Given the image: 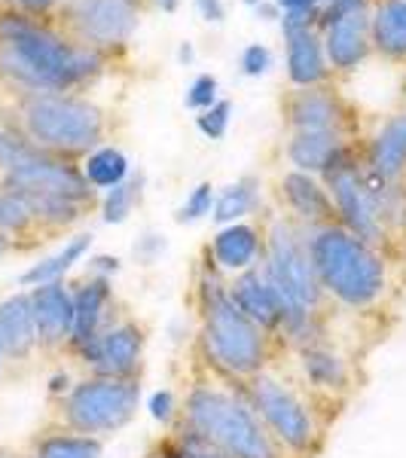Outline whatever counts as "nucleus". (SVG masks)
<instances>
[{"mask_svg": "<svg viewBox=\"0 0 406 458\" xmlns=\"http://www.w3.org/2000/svg\"><path fill=\"white\" fill-rule=\"evenodd\" d=\"M101 71V53L71 43L49 25L19 10L0 13V77L34 92H68Z\"/></svg>", "mask_w": 406, "mask_h": 458, "instance_id": "nucleus-1", "label": "nucleus"}, {"mask_svg": "<svg viewBox=\"0 0 406 458\" xmlns=\"http://www.w3.org/2000/svg\"><path fill=\"white\" fill-rule=\"evenodd\" d=\"M199 302V352L205 364L226 382H248L250 376L272 367L275 343L266 330L257 327L230 297L226 276L205 263L196 284Z\"/></svg>", "mask_w": 406, "mask_h": 458, "instance_id": "nucleus-2", "label": "nucleus"}, {"mask_svg": "<svg viewBox=\"0 0 406 458\" xmlns=\"http://www.w3.org/2000/svg\"><path fill=\"white\" fill-rule=\"evenodd\" d=\"M302 233L324 300H334L351 312H367L385 300L388 263L379 248H370L339 224L302 229Z\"/></svg>", "mask_w": 406, "mask_h": 458, "instance_id": "nucleus-3", "label": "nucleus"}, {"mask_svg": "<svg viewBox=\"0 0 406 458\" xmlns=\"http://www.w3.org/2000/svg\"><path fill=\"white\" fill-rule=\"evenodd\" d=\"M181 422L202 431L230 458H291L275 443L239 382L199 379L181 401Z\"/></svg>", "mask_w": 406, "mask_h": 458, "instance_id": "nucleus-4", "label": "nucleus"}, {"mask_svg": "<svg viewBox=\"0 0 406 458\" xmlns=\"http://www.w3.org/2000/svg\"><path fill=\"white\" fill-rule=\"evenodd\" d=\"M241 391H245L254 412L260 416L266 431L275 437V443L287 455L312 458L318 453L324 443V431H327V422L315 410L318 397H312L297 382L284 379L272 367L250 376L248 382H241Z\"/></svg>", "mask_w": 406, "mask_h": 458, "instance_id": "nucleus-5", "label": "nucleus"}, {"mask_svg": "<svg viewBox=\"0 0 406 458\" xmlns=\"http://www.w3.org/2000/svg\"><path fill=\"white\" fill-rule=\"evenodd\" d=\"M19 129L37 150L53 157H86L105 141V114L68 92H34L21 98Z\"/></svg>", "mask_w": 406, "mask_h": 458, "instance_id": "nucleus-6", "label": "nucleus"}, {"mask_svg": "<svg viewBox=\"0 0 406 458\" xmlns=\"http://www.w3.org/2000/svg\"><path fill=\"white\" fill-rule=\"evenodd\" d=\"M138 406H141V379L86 373L58 401L55 425L105 440L138 416Z\"/></svg>", "mask_w": 406, "mask_h": 458, "instance_id": "nucleus-7", "label": "nucleus"}, {"mask_svg": "<svg viewBox=\"0 0 406 458\" xmlns=\"http://www.w3.org/2000/svg\"><path fill=\"white\" fill-rule=\"evenodd\" d=\"M144 349H147V327L138 318L123 315L114 321L105 334H98L92 343L80 345L71 354L86 367L92 376H114V379H141L144 370Z\"/></svg>", "mask_w": 406, "mask_h": 458, "instance_id": "nucleus-8", "label": "nucleus"}, {"mask_svg": "<svg viewBox=\"0 0 406 458\" xmlns=\"http://www.w3.org/2000/svg\"><path fill=\"white\" fill-rule=\"evenodd\" d=\"M324 187H327L330 199H334L339 226H345L351 235H358L370 248L385 245L388 233L382 226L379 214H376V205L364 187V177H360V165L354 162L351 153L324 174Z\"/></svg>", "mask_w": 406, "mask_h": 458, "instance_id": "nucleus-9", "label": "nucleus"}, {"mask_svg": "<svg viewBox=\"0 0 406 458\" xmlns=\"http://www.w3.org/2000/svg\"><path fill=\"white\" fill-rule=\"evenodd\" d=\"M0 187L19 190V193H55L77 199L83 205H92L95 190L86 183L80 165H73L71 159L53 157L47 150H34L25 162H19L16 168H10L6 174H0Z\"/></svg>", "mask_w": 406, "mask_h": 458, "instance_id": "nucleus-10", "label": "nucleus"}, {"mask_svg": "<svg viewBox=\"0 0 406 458\" xmlns=\"http://www.w3.org/2000/svg\"><path fill=\"white\" fill-rule=\"evenodd\" d=\"M68 19L86 47H116L138 28V0H68Z\"/></svg>", "mask_w": 406, "mask_h": 458, "instance_id": "nucleus-11", "label": "nucleus"}, {"mask_svg": "<svg viewBox=\"0 0 406 458\" xmlns=\"http://www.w3.org/2000/svg\"><path fill=\"white\" fill-rule=\"evenodd\" d=\"M71 287H73V330H71L68 354L77 352L80 345L92 343L95 336L105 334L110 324L120 321L125 315L110 278L86 276L83 282Z\"/></svg>", "mask_w": 406, "mask_h": 458, "instance_id": "nucleus-12", "label": "nucleus"}, {"mask_svg": "<svg viewBox=\"0 0 406 458\" xmlns=\"http://www.w3.org/2000/svg\"><path fill=\"white\" fill-rule=\"evenodd\" d=\"M37 327V345L40 354L68 352L73 330V287L68 282L37 284L28 291Z\"/></svg>", "mask_w": 406, "mask_h": 458, "instance_id": "nucleus-13", "label": "nucleus"}, {"mask_svg": "<svg viewBox=\"0 0 406 458\" xmlns=\"http://www.w3.org/2000/svg\"><path fill=\"white\" fill-rule=\"evenodd\" d=\"M297 367L302 376V388L321 401H336V397L351 391V364L345 354L330 349L324 339L309 343L297 349Z\"/></svg>", "mask_w": 406, "mask_h": 458, "instance_id": "nucleus-14", "label": "nucleus"}, {"mask_svg": "<svg viewBox=\"0 0 406 458\" xmlns=\"http://www.w3.org/2000/svg\"><path fill=\"white\" fill-rule=\"evenodd\" d=\"M226 287H230V297L235 306H239L257 327L266 330L272 339H282V306H278V297H275V291H272L260 263H257L254 269H245V272H239V276L226 278Z\"/></svg>", "mask_w": 406, "mask_h": 458, "instance_id": "nucleus-15", "label": "nucleus"}, {"mask_svg": "<svg viewBox=\"0 0 406 458\" xmlns=\"http://www.w3.org/2000/svg\"><path fill=\"white\" fill-rule=\"evenodd\" d=\"M263 260V229L254 224H230L224 226L208 245V263L220 276L233 278L245 269H254Z\"/></svg>", "mask_w": 406, "mask_h": 458, "instance_id": "nucleus-16", "label": "nucleus"}, {"mask_svg": "<svg viewBox=\"0 0 406 458\" xmlns=\"http://www.w3.org/2000/svg\"><path fill=\"white\" fill-rule=\"evenodd\" d=\"M282 199L287 202V208H291L293 217L300 220L302 229L336 224L334 199H330L327 187H324L315 174L297 172V168L287 172L282 177Z\"/></svg>", "mask_w": 406, "mask_h": 458, "instance_id": "nucleus-17", "label": "nucleus"}, {"mask_svg": "<svg viewBox=\"0 0 406 458\" xmlns=\"http://www.w3.org/2000/svg\"><path fill=\"white\" fill-rule=\"evenodd\" d=\"M0 345H4L6 364H28L40 352L28 291L0 300Z\"/></svg>", "mask_w": 406, "mask_h": 458, "instance_id": "nucleus-18", "label": "nucleus"}, {"mask_svg": "<svg viewBox=\"0 0 406 458\" xmlns=\"http://www.w3.org/2000/svg\"><path fill=\"white\" fill-rule=\"evenodd\" d=\"M370 49V19L367 13H349L324 25V55L339 71H354Z\"/></svg>", "mask_w": 406, "mask_h": 458, "instance_id": "nucleus-19", "label": "nucleus"}, {"mask_svg": "<svg viewBox=\"0 0 406 458\" xmlns=\"http://www.w3.org/2000/svg\"><path fill=\"white\" fill-rule=\"evenodd\" d=\"M349 153L351 150L343 141V131H293L291 144H287V159L297 172L321 177Z\"/></svg>", "mask_w": 406, "mask_h": 458, "instance_id": "nucleus-20", "label": "nucleus"}, {"mask_svg": "<svg viewBox=\"0 0 406 458\" xmlns=\"http://www.w3.org/2000/svg\"><path fill=\"white\" fill-rule=\"evenodd\" d=\"M287 40V77L291 83L302 89L318 86L327 77V58H324V43L312 28L284 34Z\"/></svg>", "mask_w": 406, "mask_h": 458, "instance_id": "nucleus-21", "label": "nucleus"}, {"mask_svg": "<svg viewBox=\"0 0 406 458\" xmlns=\"http://www.w3.org/2000/svg\"><path fill=\"white\" fill-rule=\"evenodd\" d=\"M367 168L385 181H401L406 174V114H397L376 131L367 150Z\"/></svg>", "mask_w": 406, "mask_h": 458, "instance_id": "nucleus-22", "label": "nucleus"}, {"mask_svg": "<svg viewBox=\"0 0 406 458\" xmlns=\"http://www.w3.org/2000/svg\"><path fill=\"white\" fill-rule=\"evenodd\" d=\"M293 131H343V107L334 95L321 89H306L291 101Z\"/></svg>", "mask_w": 406, "mask_h": 458, "instance_id": "nucleus-23", "label": "nucleus"}, {"mask_svg": "<svg viewBox=\"0 0 406 458\" xmlns=\"http://www.w3.org/2000/svg\"><path fill=\"white\" fill-rule=\"evenodd\" d=\"M101 455H105V440L55 425L37 434L31 446H28L25 458H101Z\"/></svg>", "mask_w": 406, "mask_h": 458, "instance_id": "nucleus-24", "label": "nucleus"}, {"mask_svg": "<svg viewBox=\"0 0 406 458\" xmlns=\"http://www.w3.org/2000/svg\"><path fill=\"white\" fill-rule=\"evenodd\" d=\"M92 248V233H77L73 239L64 242V248L53 257H43L40 263H34L31 269H25L19 276L21 287H37V284H49V282H64V276L77 266Z\"/></svg>", "mask_w": 406, "mask_h": 458, "instance_id": "nucleus-25", "label": "nucleus"}, {"mask_svg": "<svg viewBox=\"0 0 406 458\" xmlns=\"http://www.w3.org/2000/svg\"><path fill=\"white\" fill-rule=\"evenodd\" d=\"M13 193H19V190H13ZM19 196L28 202V208H31L34 224L40 233H62V229L77 224L89 208V205L77 202V199L55 196V193H19Z\"/></svg>", "mask_w": 406, "mask_h": 458, "instance_id": "nucleus-26", "label": "nucleus"}, {"mask_svg": "<svg viewBox=\"0 0 406 458\" xmlns=\"http://www.w3.org/2000/svg\"><path fill=\"white\" fill-rule=\"evenodd\" d=\"M370 37L382 55L406 58V0H382L376 6Z\"/></svg>", "mask_w": 406, "mask_h": 458, "instance_id": "nucleus-27", "label": "nucleus"}, {"mask_svg": "<svg viewBox=\"0 0 406 458\" xmlns=\"http://www.w3.org/2000/svg\"><path fill=\"white\" fill-rule=\"evenodd\" d=\"M80 172L92 190H114L129 177V159L120 147H95L92 153H86Z\"/></svg>", "mask_w": 406, "mask_h": 458, "instance_id": "nucleus-28", "label": "nucleus"}, {"mask_svg": "<svg viewBox=\"0 0 406 458\" xmlns=\"http://www.w3.org/2000/svg\"><path fill=\"white\" fill-rule=\"evenodd\" d=\"M257 205H260V183H257L254 177H241V181H235L233 187H226L224 193L214 199L211 217L217 220L220 226H230V224L245 220Z\"/></svg>", "mask_w": 406, "mask_h": 458, "instance_id": "nucleus-29", "label": "nucleus"}, {"mask_svg": "<svg viewBox=\"0 0 406 458\" xmlns=\"http://www.w3.org/2000/svg\"><path fill=\"white\" fill-rule=\"evenodd\" d=\"M0 233L10 235V239L16 242V248H19V239H31V235L40 233L25 199L4 187H0Z\"/></svg>", "mask_w": 406, "mask_h": 458, "instance_id": "nucleus-30", "label": "nucleus"}, {"mask_svg": "<svg viewBox=\"0 0 406 458\" xmlns=\"http://www.w3.org/2000/svg\"><path fill=\"white\" fill-rule=\"evenodd\" d=\"M141 187H144V177H125L123 183H116L114 190H107L105 202H101V220L105 224H123L129 220L131 208L141 202Z\"/></svg>", "mask_w": 406, "mask_h": 458, "instance_id": "nucleus-31", "label": "nucleus"}, {"mask_svg": "<svg viewBox=\"0 0 406 458\" xmlns=\"http://www.w3.org/2000/svg\"><path fill=\"white\" fill-rule=\"evenodd\" d=\"M165 437L172 440V446L177 449L181 458H230L217 443L208 440L202 431H196V428H190L187 422H181V419L168 428Z\"/></svg>", "mask_w": 406, "mask_h": 458, "instance_id": "nucleus-32", "label": "nucleus"}, {"mask_svg": "<svg viewBox=\"0 0 406 458\" xmlns=\"http://www.w3.org/2000/svg\"><path fill=\"white\" fill-rule=\"evenodd\" d=\"M37 147L28 141L25 131L19 125L0 123V174H6L10 168H16L19 162H25Z\"/></svg>", "mask_w": 406, "mask_h": 458, "instance_id": "nucleus-33", "label": "nucleus"}, {"mask_svg": "<svg viewBox=\"0 0 406 458\" xmlns=\"http://www.w3.org/2000/svg\"><path fill=\"white\" fill-rule=\"evenodd\" d=\"M230 120H233V105L217 98L208 110H202V114L196 116V125L208 141H220V138L226 135V129H230Z\"/></svg>", "mask_w": 406, "mask_h": 458, "instance_id": "nucleus-34", "label": "nucleus"}, {"mask_svg": "<svg viewBox=\"0 0 406 458\" xmlns=\"http://www.w3.org/2000/svg\"><path fill=\"white\" fill-rule=\"evenodd\" d=\"M214 187L211 183H199L196 190H190L187 202L181 205V211H177V224H193V220H202L208 217L214 211Z\"/></svg>", "mask_w": 406, "mask_h": 458, "instance_id": "nucleus-35", "label": "nucleus"}, {"mask_svg": "<svg viewBox=\"0 0 406 458\" xmlns=\"http://www.w3.org/2000/svg\"><path fill=\"white\" fill-rule=\"evenodd\" d=\"M214 101H217V77H211V73H199L187 89V107L202 114V110H208Z\"/></svg>", "mask_w": 406, "mask_h": 458, "instance_id": "nucleus-36", "label": "nucleus"}, {"mask_svg": "<svg viewBox=\"0 0 406 458\" xmlns=\"http://www.w3.org/2000/svg\"><path fill=\"white\" fill-rule=\"evenodd\" d=\"M147 410H150V416L156 419L159 425H165V428H172L177 422V416H181V403H177L174 391H168V388L153 391Z\"/></svg>", "mask_w": 406, "mask_h": 458, "instance_id": "nucleus-37", "label": "nucleus"}, {"mask_svg": "<svg viewBox=\"0 0 406 458\" xmlns=\"http://www.w3.org/2000/svg\"><path fill=\"white\" fill-rule=\"evenodd\" d=\"M269 68H272V53L263 43L245 47V53H241V73H245V77H263Z\"/></svg>", "mask_w": 406, "mask_h": 458, "instance_id": "nucleus-38", "label": "nucleus"}, {"mask_svg": "<svg viewBox=\"0 0 406 458\" xmlns=\"http://www.w3.org/2000/svg\"><path fill=\"white\" fill-rule=\"evenodd\" d=\"M364 6H367V0H330L321 13V21L327 25V21H334L339 16H349V13H364Z\"/></svg>", "mask_w": 406, "mask_h": 458, "instance_id": "nucleus-39", "label": "nucleus"}, {"mask_svg": "<svg viewBox=\"0 0 406 458\" xmlns=\"http://www.w3.org/2000/svg\"><path fill=\"white\" fill-rule=\"evenodd\" d=\"M162 250H165V242H162V235H144V239L135 245V257L144 266H150L162 254Z\"/></svg>", "mask_w": 406, "mask_h": 458, "instance_id": "nucleus-40", "label": "nucleus"}, {"mask_svg": "<svg viewBox=\"0 0 406 458\" xmlns=\"http://www.w3.org/2000/svg\"><path fill=\"white\" fill-rule=\"evenodd\" d=\"M13 4V10H19V13H25V16H31V19H37V16H47L53 6H58L62 0H10Z\"/></svg>", "mask_w": 406, "mask_h": 458, "instance_id": "nucleus-41", "label": "nucleus"}, {"mask_svg": "<svg viewBox=\"0 0 406 458\" xmlns=\"http://www.w3.org/2000/svg\"><path fill=\"white\" fill-rule=\"evenodd\" d=\"M116 272H120V260H116V257H110V254H98V257H92V260H89V276L110 278V276H116Z\"/></svg>", "mask_w": 406, "mask_h": 458, "instance_id": "nucleus-42", "label": "nucleus"}, {"mask_svg": "<svg viewBox=\"0 0 406 458\" xmlns=\"http://www.w3.org/2000/svg\"><path fill=\"white\" fill-rule=\"evenodd\" d=\"M193 4H196L199 16H202L205 21H211V25H220L224 16H226L224 0H193Z\"/></svg>", "mask_w": 406, "mask_h": 458, "instance_id": "nucleus-43", "label": "nucleus"}, {"mask_svg": "<svg viewBox=\"0 0 406 458\" xmlns=\"http://www.w3.org/2000/svg\"><path fill=\"white\" fill-rule=\"evenodd\" d=\"M272 4L282 10V16L284 13H306V16H315L321 0H272Z\"/></svg>", "mask_w": 406, "mask_h": 458, "instance_id": "nucleus-44", "label": "nucleus"}, {"mask_svg": "<svg viewBox=\"0 0 406 458\" xmlns=\"http://www.w3.org/2000/svg\"><path fill=\"white\" fill-rule=\"evenodd\" d=\"M71 386H73V379H71V376H68V373H58V376H53V379H49V394H53V397H58V401H62V397L71 391Z\"/></svg>", "mask_w": 406, "mask_h": 458, "instance_id": "nucleus-45", "label": "nucleus"}, {"mask_svg": "<svg viewBox=\"0 0 406 458\" xmlns=\"http://www.w3.org/2000/svg\"><path fill=\"white\" fill-rule=\"evenodd\" d=\"M147 458H181V455H177V449L172 446V440L162 437L156 446H153L150 453H147Z\"/></svg>", "mask_w": 406, "mask_h": 458, "instance_id": "nucleus-46", "label": "nucleus"}, {"mask_svg": "<svg viewBox=\"0 0 406 458\" xmlns=\"http://www.w3.org/2000/svg\"><path fill=\"white\" fill-rule=\"evenodd\" d=\"M193 58H196L193 43H181V49H177V62H181V64H193Z\"/></svg>", "mask_w": 406, "mask_h": 458, "instance_id": "nucleus-47", "label": "nucleus"}, {"mask_svg": "<svg viewBox=\"0 0 406 458\" xmlns=\"http://www.w3.org/2000/svg\"><path fill=\"white\" fill-rule=\"evenodd\" d=\"M278 13H282V10H278L275 4H266V0H263L260 6H257V16H263V19H282Z\"/></svg>", "mask_w": 406, "mask_h": 458, "instance_id": "nucleus-48", "label": "nucleus"}, {"mask_svg": "<svg viewBox=\"0 0 406 458\" xmlns=\"http://www.w3.org/2000/svg\"><path fill=\"white\" fill-rule=\"evenodd\" d=\"M13 248H16V242H13V239H10V235H6V233H0V257H6V254H10Z\"/></svg>", "mask_w": 406, "mask_h": 458, "instance_id": "nucleus-49", "label": "nucleus"}, {"mask_svg": "<svg viewBox=\"0 0 406 458\" xmlns=\"http://www.w3.org/2000/svg\"><path fill=\"white\" fill-rule=\"evenodd\" d=\"M177 4H181V0H156V6H159V10H165V13H174Z\"/></svg>", "mask_w": 406, "mask_h": 458, "instance_id": "nucleus-50", "label": "nucleus"}, {"mask_svg": "<svg viewBox=\"0 0 406 458\" xmlns=\"http://www.w3.org/2000/svg\"><path fill=\"white\" fill-rule=\"evenodd\" d=\"M6 370V354H4V345H0V376Z\"/></svg>", "mask_w": 406, "mask_h": 458, "instance_id": "nucleus-51", "label": "nucleus"}, {"mask_svg": "<svg viewBox=\"0 0 406 458\" xmlns=\"http://www.w3.org/2000/svg\"><path fill=\"white\" fill-rule=\"evenodd\" d=\"M245 4H248V6H254V10H257V6H260L263 0H245Z\"/></svg>", "mask_w": 406, "mask_h": 458, "instance_id": "nucleus-52", "label": "nucleus"}, {"mask_svg": "<svg viewBox=\"0 0 406 458\" xmlns=\"http://www.w3.org/2000/svg\"><path fill=\"white\" fill-rule=\"evenodd\" d=\"M403 95H406V86H403Z\"/></svg>", "mask_w": 406, "mask_h": 458, "instance_id": "nucleus-53", "label": "nucleus"}]
</instances>
